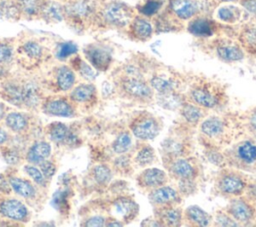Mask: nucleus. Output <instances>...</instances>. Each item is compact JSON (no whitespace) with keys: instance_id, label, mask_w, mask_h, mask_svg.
<instances>
[{"instance_id":"obj_1","label":"nucleus","mask_w":256,"mask_h":227,"mask_svg":"<svg viewBox=\"0 0 256 227\" xmlns=\"http://www.w3.org/2000/svg\"><path fill=\"white\" fill-rule=\"evenodd\" d=\"M102 21L112 27H124L132 21L131 8L121 2H110L101 11Z\"/></svg>"},{"instance_id":"obj_2","label":"nucleus","mask_w":256,"mask_h":227,"mask_svg":"<svg viewBox=\"0 0 256 227\" xmlns=\"http://www.w3.org/2000/svg\"><path fill=\"white\" fill-rule=\"evenodd\" d=\"M65 17L73 22H83L95 13V5L91 0H74L64 6Z\"/></svg>"},{"instance_id":"obj_3","label":"nucleus","mask_w":256,"mask_h":227,"mask_svg":"<svg viewBox=\"0 0 256 227\" xmlns=\"http://www.w3.org/2000/svg\"><path fill=\"white\" fill-rule=\"evenodd\" d=\"M84 54L90 64L95 69L100 71L107 70L112 60L110 50L107 47L101 45L92 44L87 46L84 49Z\"/></svg>"},{"instance_id":"obj_4","label":"nucleus","mask_w":256,"mask_h":227,"mask_svg":"<svg viewBox=\"0 0 256 227\" xmlns=\"http://www.w3.org/2000/svg\"><path fill=\"white\" fill-rule=\"evenodd\" d=\"M134 136L141 140H150L157 136L159 125L155 118L151 116L140 117L131 126Z\"/></svg>"},{"instance_id":"obj_5","label":"nucleus","mask_w":256,"mask_h":227,"mask_svg":"<svg viewBox=\"0 0 256 227\" xmlns=\"http://www.w3.org/2000/svg\"><path fill=\"white\" fill-rule=\"evenodd\" d=\"M150 201L153 204L161 206H172L180 202L178 193L171 187L160 186L155 188L149 195Z\"/></svg>"},{"instance_id":"obj_6","label":"nucleus","mask_w":256,"mask_h":227,"mask_svg":"<svg viewBox=\"0 0 256 227\" xmlns=\"http://www.w3.org/2000/svg\"><path fill=\"white\" fill-rule=\"evenodd\" d=\"M122 88L130 96L138 99H148L152 96V89L142 80L131 77L122 82Z\"/></svg>"},{"instance_id":"obj_7","label":"nucleus","mask_w":256,"mask_h":227,"mask_svg":"<svg viewBox=\"0 0 256 227\" xmlns=\"http://www.w3.org/2000/svg\"><path fill=\"white\" fill-rule=\"evenodd\" d=\"M0 213L12 220L21 221L24 220L28 215L26 206L16 199H7L0 204Z\"/></svg>"},{"instance_id":"obj_8","label":"nucleus","mask_w":256,"mask_h":227,"mask_svg":"<svg viewBox=\"0 0 256 227\" xmlns=\"http://www.w3.org/2000/svg\"><path fill=\"white\" fill-rule=\"evenodd\" d=\"M169 7L176 17L182 20L192 18L199 11V5L195 0H170Z\"/></svg>"},{"instance_id":"obj_9","label":"nucleus","mask_w":256,"mask_h":227,"mask_svg":"<svg viewBox=\"0 0 256 227\" xmlns=\"http://www.w3.org/2000/svg\"><path fill=\"white\" fill-rule=\"evenodd\" d=\"M215 30L216 24L204 17L195 18L188 24V31L197 37H209L214 34Z\"/></svg>"},{"instance_id":"obj_10","label":"nucleus","mask_w":256,"mask_h":227,"mask_svg":"<svg viewBox=\"0 0 256 227\" xmlns=\"http://www.w3.org/2000/svg\"><path fill=\"white\" fill-rule=\"evenodd\" d=\"M166 182V174L157 168L144 170L139 176V184L146 188H157Z\"/></svg>"},{"instance_id":"obj_11","label":"nucleus","mask_w":256,"mask_h":227,"mask_svg":"<svg viewBox=\"0 0 256 227\" xmlns=\"http://www.w3.org/2000/svg\"><path fill=\"white\" fill-rule=\"evenodd\" d=\"M113 208L115 213L125 221L133 219L138 213V205L128 198L117 199L113 204Z\"/></svg>"},{"instance_id":"obj_12","label":"nucleus","mask_w":256,"mask_h":227,"mask_svg":"<svg viewBox=\"0 0 256 227\" xmlns=\"http://www.w3.org/2000/svg\"><path fill=\"white\" fill-rule=\"evenodd\" d=\"M228 212L233 218L241 222L249 221L254 215L252 207L241 199L232 201L231 204L228 206Z\"/></svg>"},{"instance_id":"obj_13","label":"nucleus","mask_w":256,"mask_h":227,"mask_svg":"<svg viewBox=\"0 0 256 227\" xmlns=\"http://www.w3.org/2000/svg\"><path fill=\"white\" fill-rule=\"evenodd\" d=\"M51 153V146L45 141L35 142L27 152V160L32 164H40L46 160Z\"/></svg>"},{"instance_id":"obj_14","label":"nucleus","mask_w":256,"mask_h":227,"mask_svg":"<svg viewBox=\"0 0 256 227\" xmlns=\"http://www.w3.org/2000/svg\"><path fill=\"white\" fill-rule=\"evenodd\" d=\"M130 31L134 38L145 41L151 37L153 28L150 22L146 19L142 17H135L130 23Z\"/></svg>"},{"instance_id":"obj_15","label":"nucleus","mask_w":256,"mask_h":227,"mask_svg":"<svg viewBox=\"0 0 256 227\" xmlns=\"http://www.w3.org/2000/svg\"><path fill=\"white\" fill-rule=\"evenodd\" d=\"M42 17L49 23H56L65 17L64 6L54 1H46L41 11Z\"/></svg>"},{"instance_id":"obj_16","label":"nucleus","mask_w":256,"mask_h":227,"mask_svg":"<svg viewBox=\"0 0 256 227\" xmlns=\"http://www.w3.org/2000/svg\"><path fill=\"white\" fill-rule=\"evenodd\" d=\"M217 55L226 62H234L243 59V50L235 44H220L216 48Z\"/></svg>"},{"instance_id":"obj_17","label":"nucleus","mask_w":256,"mask_h":227,"mask_svg":"<svg viewBox=\"0 0 256 227\" xmlns=\"http://www.w3.org/2000/svg\"><path fill=\"white\" fill-rule=\"evenodd\" d=\"M244 187L243 180L236 175H226L219 182V188L227 194H239L244 190Z\"/></svg>"},{"instance_id":"obj_18","label":"nucleus","mask_w":256,"mask_h":227,"mask_svg":"<svg viewBox=\"0 0 256 227\" xmlns=\"http://www.w3.org/2000/svg\"><path fill=\"white\" fill-rule=\"evenodd\" d=\"M171 171L182 180H190L196 174L195 167L186 159H177L171 164Z\"/></svg>"},{"instance_id":"obj_19","label":"nucleus","mask_w":256,"mask_h":227,"mask_svg":"<svg viewBox=\"0 0 256 227\" xmlns=\"http://www.w3.org/2000/svg\"><path fill=\"white\" fill-rule=\"evenodd\" d=\"M192 99L199 105L207 108L214 107L217 104V97L206 88H195L191 91Z\"/></svg>"},{"instance_id":"obj_20","label":"nucleus","mask_w":256,"mask_h":227,"mask_svg":"<svg viewBox=\"0 0 256 227\" xmlns=\"http://www.w3.org/2000/svg\"><path fill=\"white\" fill-rule=\"evenodd\" d=\"M45 111L54 116H63L70 117L73 115V109L66 101L58 99L52 100L45 105Z\"/></svg>"},{"instance_id":"obj_21","label":"nucleus","mask_w":256,"mask_h":227,"mask_svg":"<svg viewBox=\"0 0 256 227\" xmlns=\"http://www.w3.org/2000/svg\"><path fill=\"white\" fill-rule=\"evenodd\" d=\"M187 220L197 226H207L210 224V216L198 206H190L185 212Z\"/></svg>"},{"instance_id":"obj_22","label":"nucleus","mask_w":256,"mask_h":227,"mask_svg":"<svg viewBox=\"0 0 256 227\" xmlns=\"http://www.w3.org/2000/svg\"><path fill=\"white\" fill-rule=\"evenodd\" d=\"M9 185L18 195L22 197L30 198L35 195V189L33 185L24 179L18 177H11L9 179Z\"/></svg>"},{"instance_id":"obj_23","label":"nucleus","mask_w":256,"mask_h":227,"mask_svg":"<svg viewBox=\"0 0 256 227\" xmlns=\"http://www.w3.org/2000/svg\"><path fill=\"white\" fill-rule=\"evenodd\" d=\"M159 218L165 225L178 226L181 223L182 214L180 209L173 208L172 206H166L160 210Z\"/></svg>"},{"instance_id":"obj_24","label":"nucleus","mask_w":256,"mask_h":227,"mask_svg":"<svg viewBox=\"0 0 256 227\" xmlns=\"http://www.w3.org/2000/svg\"><path fill=\"white\" fill-rule=\"evenodd\" d=\"M20 11L27 16H36L41 14L46 0H17Z\"/></svg>"},{"instance_id":"obj_25","label":"nucleus","mask_w":256,"mask_h":227,"mask_svg":"<svg viewBox=\"0 0 256 227\" xmlns=\"http://www.w3.org/2000/svg\"><path fill=\"white\" fill-rule=\"evenodd\" d=\"M237 156L247 164L256 162V144L251 141L242 142L237 148Z\"/></svg>"},{"instance_id":"obj_26","label":"nucleus","mask_w":256,"mask_h":227,"mask_svg":"<svg viewBox=\"0 0 256 227\" xmlns=\"http://www.w3.org/2000/svg\"><path fill=\"white\" fill-rule=\"evenodd\" d=\"M241 46L249 53L256 54V28L248 27L239 35Z\"/></svg>"},{"instance_id":"obj_27","label":"nucleus","mask_w":256,"mask_h":227,"mask_svg":"<svg viewBox=\"0 0 256 227\" xmlns=\"http://www.w3.org/2000/svg\"><path fill=\"white\" fill-rule=\"evenodd\" d=\"M57 83L60 89L68 90L75 82V76L73 71L67 66H61L57 71Z\"/></svg>"},{"instance_id":"obj_28","label":"nucleus","mask_w":256,"mask_h":227,"mask_svg":"<svg viewBox=\"0 0 256 227\" xmlns=\"http://www.w3.org/2000/svg\"><path fill=\"white\" fill-rule=\"evenodd\" d=\"M202 132L209 137H216L220 135L224 130L223 122L216 117L205 120L201 125Z\"/></svg>"},{"instance_id":"obj_29","label":"nucleus","mask_w":256,"mask_h":227,"mask_svg":"<svg viewBox=\"0 0 256 227\" xmlns=\"http://www.w3.org/2000/svg\"><path fill=\"white\" fill-rule=\"evenodd\" d=\"M95 94V87L91 84H81L71 93V99L76 102H86Z\"/></svg>"},{"instance_id":"obj_30","label":"nucleus","mask_w":256,"mask_h":227,"mask_svg":"<svg viewBox=\"0 0 256 227\" xmlns=\"http://www.w3.org/2000/svg\"><path fill=\"white\" fill-rule=\"evenodd\" d=\"M6 125L12 131L21 132L27 128L28 121L23 114L12 112L6 116Z\"/></svg>"},{"instance_id":"obj_31","label":"nucleus","mask_w":256,"mask_h":227,"mask_svg":"<svg viewBox=\"0 0 256 227\" xmlns=\"http://www.w3.org/2000/svg\"><path fill=\"white\" fill-rule=\"evenodd\" d=\"M21 11L16 2L2 1L0 2V18L7 20H16L19 18Z\"/></svg>"},{"instance_id":"obj_32","label":"nucleus","mask_w":256,"mask_h":227,"mask_svg":"<svg viewBox=\"0 0 256 227\" xmlns=\"http://www.w3.org/2000/svg\"><path fill=\"white\" fill-rule=\"evenodd\" d=\"M69 135H70V130L63 123H59V122L54 123L50 128L49 136H50V139L55 143H63V142L66 143Z\"/></svg>"},{"instance_id":"obj_33","label":"nucleus","mask_w":256,"mask_h":227,"mask_svg":"<svg viewBox=\"0 0 256 227\" xmlns=\"http://www.w3.org/2000/svg\"><path fill=\"white\" fill-rule=\"evenodd\" d=\"M23 87V103L28 106H35L40 100V94L36 85L32 82L26 83Z\"/></svg>"},{"instance_id":"obj_34","label":"nucleus","mask_w":256,"mask_h":227,"mask_svg":"<svg viewBox=\"0 0 256 227\" xmlns=\"http://www.w3.org/2000/svg\"><path fill=\"white\" fill-rule=\"evenodd\" d=\"M132 145V139L129 133L127 132H121L118 134L116 139L114 140L112 144L113 151L118 154H123L127 152Z\"/></svg>"},{"instance_id":"obj_35","label":"nucleus","mask_w":256,"mask_h":227,"mask_svg":"<svg viewBox=\"0 0 256 227\" xmlns=\"http://www.w3.org/2000/svg\"><path fill=\"white\" fill-rule=\"evenodd\" d=\"M4 93L6 98L11 101V103H23V87H20L14 83H9L4 86Z\"/></svg>"},{"instance_id":"obj_36","label":"nucleus","mask_w":256,"mask_h":227,"mask_svg":"<svg viewBox=\"0 0 256 227\" xmlns=\"http://www.w3.org/2000/svg\"><path fill=\"white\" fill-rule=\"evenodd\" d=\"M240 11L234 6H222L217 10L219 20L226 23H234L239 18Z\"/></svg>"},{"instance_id":"obj_37","label":"nucleus","mask_w":256,"mask_h":227,"mask_svg":"<svg viewBox=\"0 0 256 227\" xmlns=\"http://www.w3.org/2000/svg\"><path fill=\"white\" fill-rule=\"evenodd\" d=\"M21 52L31 60H38L42 56V47L35 41H28L22 45Z\"/></svg>"},{"instance_id":"obj_38","label":"nucleus","mask_w":256,"mask_h":227,"mask_svg":"<svg viewBox=\"0 0 256 227\" xmlns=\"http://www.w3.org/2000/svg\"><path fill=\"white\" fill-rule=\"evenodd\" d=\"M151 86L156 89L159 93H166L173 91L175 88V83L171 79H167L160 76H155L150 81Z\"/></svg>"},{"instance_id":"obj_39","label":"nucleus","mask_w":256,"mask_h":227,"mask_svg":"<svg viewBox=\"0 0 256 227\" xmlns=\"http://www.w3.org/2000/svg\"><path fill=\"white\" fill-rule=\"evenodd\" d=\"M93 177L98 184L105 185L110 182L112 178V172L106 165H97L93 169Z\"/></svg>"},{"instance_id":"obj_40","label":"nucleus","mask_w":256,"mask_h":227,"mask_svg":"<svg viewBox=\"0 0 256 227\" xmlns=\"http://www.w3.org/2000/svg\"><path fill=\"white\" fill-rule=\"evenodd\" d=\"M159 94V104H161L166 109H174L181 104L180 97L173 93V91Z\"/></svg>"},{"instance_id":"obj_41","label":"nucleus","mask_w":256,"mask_h":227,"mask_svg":"<svg viewBox=\"0 0 256 227\" xmlns=\"http://www.w3.org/2000/svg\"><path fill=\"white\" fill-rule=\"evenodd\" d=\"M154 158H155V154H154L153 149L149 146H144L137 153L135 160L140 166H146V165L151 164L153 162Z\"/></svg>"},{"instance_id":"obj_42","label":"nucleus","mask_w":256,"mask_h":227,"mask_svg":"<svg viewBox=\"0 0 256 227\" xmlns=\"http://www.w3.org/2000/svg\"><path fill=\"white\" fill-rule=\"evenodd\" d=\"M163 2L161 0H147L140 8L139 11L144 16H153L158 13L162 7Z\"/></svg>"},{"instance_id":"obj_43","label":"nucleus","mask_w":256,"mask_h":227,"mask_svg":"<svg viewBox=\"0 0 256 227\" xmlns=\"http://www.w3.org/2000/svg\"><path fill=\"white\" fill-rule=\"evenodd\" d=\"M182 115L188 122L195 123L201 117V111L198 107L192 104H186L182 109Z\"/></svg>"},{"instance_id":"obj_44","label":"nucleus","mask_w":256,"mask_h":227,"mask_svg":"<svg viewBox=\"0 0 256 227\" xmlns=\"http://www.w3.org/2000/svg\"><path fill=\"white\" fill-rule=\"evenodd\" d=\"M77 50H78V48L74 43L64 42L58 46L56 56L59 59H65V58L71 56L72 54H75L77 52Z\"/></svg>"},{"instance_id":"obj_45","label":"nucleus","mask_w":256,"mask_h":227,"mask_svg":"<svg viewBox=\"0 0 256 227\" xmlns=\"http://www.w3.org/2000/svg\"><path fill=\"white\" fill-rule=\"evenodd\" d=\"M68 202V192L66 190H60L54 194L52 198V204L55 208L62 211L64 208H67Z\"/></svg>"},{"instance_id":"obj_46","label":"nucleus","mask_w":256,"mask_h":227,"mask_svg":"<svg viewBox=\"0 0 256 227\" xmlns=\"http://www.w3.org/2000/svg\"><path fill=\"white\" fill-rule=\"evenodd\" d=\"M24 170L33 179L34 182H36L38 185H44L46 178L40 169L32 165H26L24 167Z\"/></svg>"},{"instance_id":"obj_47","label":"nucleus","mask_w":256,"mask_h":227,"mask_svg":"<svg viewBox=\"0 0 256 227\" xmlns=\"http://www.w3.org/2000/svg\"><path fill=\"white\" fill-rule=\"evenodd\" d=\"M83 77H85L86 79H94L96 76V72L91 68L90 65H88L86 62L79 60V63L77 65V67H75Z\"/></svg>"},{"instance_id":"obj_48","label":"nucleus","mask_w":256,"mask_h":227,"mask_svg":"<svg viewBox=\"0 0 256 227\" xmlns=\"http://www.w3.org/2000/svg\"><path fill=\"white\" fill-rule=\"evenodd\" d=\"M40 166V170L42 171L43 175L45 176V178L49 179L51 177H53V175L56 172V166L54 165V163H52L51 161L48 160H44L43 162H41L39 164Z\"/></svg>"},{"instance_id":"obj_49","label":"nucleus","mask_w":256,"mask_h":227,"mask_svg":"<svg viewBox=\"0 0 256 227\" xmlns=\"http://www.w3.org/2000/svg\"><path fill=\"white\" fill-rule=\"evenodd\" d=\"M215 224L220 226H238V224L226 214H218L215 219Z\"/></svg>"},{"instance_id":"obj_50","label":"nucleus","mask_w":256,"mask_h":227,"mask_svg":"<svg viewBox=\"0 0 256 227\" xmlns=\"http://www.w3.org/2000/svg\"><path fill=\"white\" fill-rule=\"evenodd\" d=\"M3 158L8 164H16L19 161V154L13 149H6L3 152Z\"/></svg>"},{"instance_id":"obj_51","label":"nucleus","mask_w":256,"mask_h":227,"mask_svg":"<svg viewBox=\"0 0 256 227\" xmlns=\"http://www.w3.org/2000/svg\"><path fill=\"white\" fill-rule=\"evenodd\" d=\"M12 58V49L5 44H0V63L9 61Z\"/></svg>"},{"instance_id":"obj_52","label":"nucleus","mask_w":256,"mask_h":227,"mask_svg":"<svg viewBox=\"0 0 256 227\" xmlns=\"http://www.w3.org/2000/svg\"><path fill=\"white\" fill-rule=\"evenodd\" d=\"M106 220L104 219V217L102 216H93L91 218H89L84 225L85 226H104L106 225Z\"/></svg>"},{"instance_id":"obj_53","label":"nucleus","mask_w":256,"mask_h":227,"mask_svg":"<svg viewBox=\"0 0 256 227\" xmlns=\"http://www.w3.org/2000/svg\"><path fill=\"white\" fill-rule=\"evenodd\" d=\"M241 5L250 13L256 14V0H241Z\"/></svg>"},{"instance_id":"obj_54","label":"nucleus","mask_w":256,"mask_h":227,"mask_svg":"<svg viewBox=\"0 0 256 227\" xmlns=\"http://www.w3.org/2000/svg\"><path fill=\"white\" fill-rule=\"evenodd\" d=\"M115 167L121 170H126L129 167V160L126 156H121L115 161Z\"/></svg>"},{"instance_id":"obj_55","label":"nucleus","mask_w":256,"mask_h":227,"mask_svg":"<svg viewBox=\"0 0 256 227\" xmlns=\"http://www.w3.org/2000/svg\"><path fill=\"white\" fill-rule=\"evenodd\" d=\"M7 138H8L7 133L0 127V145L4 144L7 141Z\"/></svg>"},{"instance_id":"obj_56","label":"nucleus","mask_w":256,"mask_h":227,"mask_svg":"<svg viewBox=\"0 0 256 227\" xmlns=\"http://www.w3.org/2000/svg\"><path fill=\"white\" fill-rule=\"evenodd\" d=\"M249 194H250L251 197H253V198L256 199V185H253V186L250 187V189H249Z\"/></svg>"},{"instance_id":"obj_57","label":"nucleus","mask_w":256,"mask_h":227,"mask_svg":"<svg viewBox=\"0 0 256 227\" xmlns=\"http://www.w3.org/2000/svg\"><path fill=\"white\" fill-rule=\"evenodd\" d=\"M108 222L109 223L106 224L107 226H122V223H120V221H117V220H111Z\"/></svg>"},{"instance_id":"obj_58","label":"nucleus","mask_w":256,"mask_h":227,"mask_svg":"<svg viewBox=\"0 0 256 227\" xmlns=\"http://www.w3.org/2000/svg\"><path fill=\"white\" fill-rule=\"evenodd\" d=\"M250 123H251V126L256 130V113H255V114H253V115L251 116Z\"/></svg>"},{"instance_id":"obj_59","label":"nucleus","mask_w":256,"mask_h":227,"mask_svg":"<svg viewBox=\"0 0 256 227\" xmlns=\"http://www.w3.org/2000/svg\"><path fill=\"white\" fill-rule=\"evenodd\" d=\"M4 115H5V106L3 103L0 102V120L4 117Z\"/></svg>"},{"instance_id":"obj_60","label":"nucleus","mask_w":256,"mask_h":227,"mask_svg":"<svg viewBox=\"0 0 256 227\" xmlns=\"http://www.w3.org/2000/svg\"><path fill=\"white\" fill-rule=\"evenodd\" d=\"M219 1H222V2H234V1H237V0H219Z\"/></svg>"},{"instance_id":"obj_61","label":"nucleus","mask_w":256,"mask_h":227,"mask_svg":"<svg viewBox=\"0 0 256 227\" xmlns=\"http://www.w3.org/2000/svg\"><path fill=\"white\" fill-rule=\"evenodd\" d=\"M2 72H3V69H2V68H1V67H0V75H1V74H2Z\"/></svg>"}]
</instances>
